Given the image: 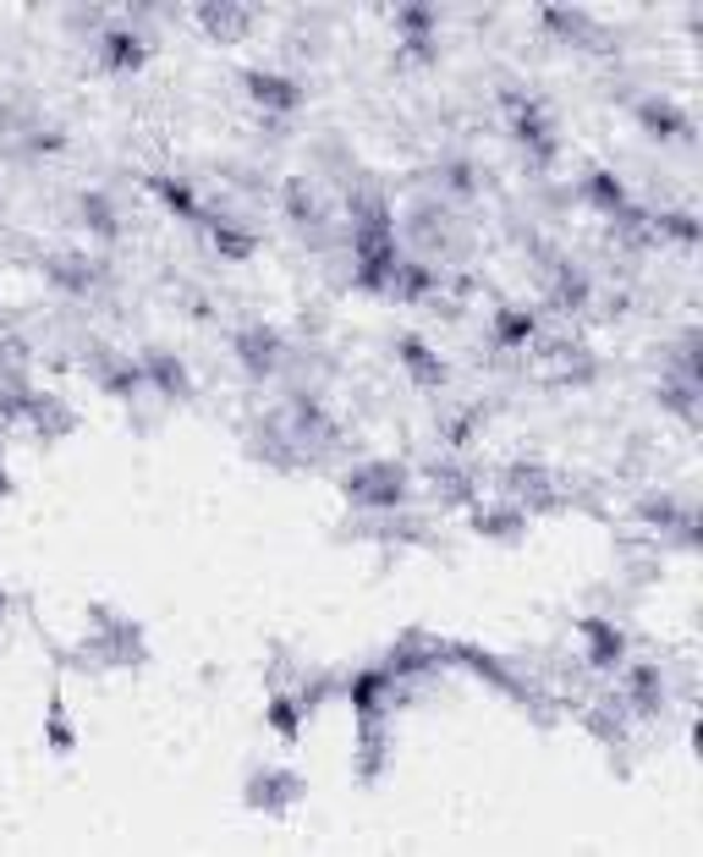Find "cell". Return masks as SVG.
I'll use <instances>...</instances> for the list:
<instances>
[{"label": "cell", "mask_w": 703, "mask_h": 857, "mask_svg": "<svg viewBox=\"0 0 703 857\" xmlns=\"http://www.w3.org/2000/svg\"><path fill=\"white\" fill-rule=\"evenodd\" d=\"M303 776H292V769H258V776L247 781V808H264V814H286L292 803H303Z\"/></svg>", "instance_id": "obj_1"}, {"label": "cell", "mask_w": 703, "mask_h": 857, "mask_svg": "<svg viewBox=\"0 0 703 857\" xmlns=\"http://www.w3.org/2000/svg\"><path fill=\"white\" fill-rule=\"evenodd\" d=\"M401 489H407V478H401V468H391V462L363 468V473H352V478H346V495H352V500L380 506V511H391V506L401 500Z\"/></svg>", "instance_id": "obj_2"}, {"label": "cell", "mask_w": 703, "mask_h": 857, "mask_svg": "<svg viewBox=\"0 0 703 857\" xmlns=\"http://www.w3.org/2000/svg\"><path fill=\"white\" fill-rule=\"evenodd\" d=\"M237 353H242V363H247V374H270L276 369V358H281V335L276 330H242L237 335Z\"/></svg>", "instance_id": "obj_3"}, {"label": "cell", "mask_w": 703, "mask_h": 857, "mask_svg": "<svg viewBox=\"0 0 703 857\" xmlns=\"http://www.w3.org/2000/svg\"><path fill=\"white\" fill-rule=\"evenodd\" d=\"M247 77V94L258 100V105H270V111H297L303 105V89L297 82H281V77H270V72H242Z\"/></svg>", "instance_id": "obj_4"}, {"label": "cell", "mask_w": 703, "mask_h": 857, "mask_svg": "<svg viewBox=\"0 0 703 857\" xmlns=\"http://www.w3.org/2000/svg\"><path fill=\"white\" fill-rule=\"evenodd\" d=\"M583 632H588V660H593L599 670H615V665H622V654H627V638L615 632L610 622H583Z\"/></svg>", "instance_id": "obj_5"}, {"label": "cell", "mask_w": 703, "mask_h": 857, "mask_svg": "<svg viewBox=\"0 0 703 857\" xmlns=\"http://www.w3.org/2000/svg\"><path fill=\"white\" fill-rule=\"evenodd\" d=\"M143 385H159L165 396H188V369L170 353H149L143 358Z\"/></svg>", "instance_id": "obj_6"}, {"label": "cell", "mask_w": 703, "mask_h": 857, "mask_svg": "<svg viewBox=\"0 0 703 857\" xmlns=\"http://www.w3.org/2000/svg\"><path fill=\"white\" fill-rule=\"evenodd\" d=\"M478 534H489V539H522L527 534V511L522 506H500V511H478V523H473Z\"/></svg>", "instance_id": "obj_7"}, {"label": "cell", "mask_w": 703, "mask_h": 857, "mask_svg": "<svg viewBox=\"0 0 703 857\" xmlns=\"http://www.w3.org/2000/svg\"><path fill=\"white\" fill-rule=\"evenodd\" d=\"M638 116H643V127H649L654 138H687V132H692V127H687V116H681V111H670L665 100H649Z\"/></svg>", "instance_id": "obj_8"}, {"label": "cell", "mask_w": 703, "mask_h": 857, "mask_svg": "<svg viewBox=\"0 0 703 857\" xmlns=\"http://www.w3.org/2000/svg\"><path fill=\"white\" fill-rule=\"evenodd\" d=\"M401 358H407V369H412L423 385H439V380H446L439 358H429V353H423V341H418V335H401Z\"/></svg>", "instance_id": "obj_9"}, {"label": "cell", "mask_w": 703, "mask_h": 857, "mask_svg": "<svg viewBox=\"0 0 703 857\" xmlns=\"http://www.w3.org/2000/svg\"><path fill=\"white\" fill-rule=\"evenodd\" d=\"M534 335V314H522V308H506L495 319V347H522V341Z\"/></svg>", "instance_id": "obj_10"}, {"label": "cell", "mask_w": 703, "mask_h": 857, "mask_svg": "<svg viewBox=\"0 0 703 857\" xmlns=\"http://www.w3.org/2000/svg\"><path fill=\"white\" fill-rule=\"evenodd\" d=\"M154 193L176 209V215H188V220H204V209H199V199H193V188L188 182H170V177H154Z\"/></svg>", "instance_id": "obj_11"}, {"label": "cell", "mask_w": 703, "mask_h": 857, "mask_svg": "<svg viewBox=\"0 0 703 857\" xmlns=\"http://www.w3.org/2000/svg\"><path fill=\"white\" fill-rule=\"evenodd\" d=\"M105 44H111V66H116V72L143 66V44H138L127 28H105Z\"/></svg>", "instance_id": "obj_12"}, {"label": "cell", "mask_w": 703, "mask_h": 857, "mask_svg": "<svg viewBox=\"0 0 703 857\" xmlns=\"http://www.w3.org/2000/svg\"><path fill=\"white\" fill-rule=\"evenodd\" d=\"M82 220L94 226V231H105V236H116V231H122V220L111 215V199H100V193H94V199H82Z\"/></svg>", "instance_id": "obj_13"}, {"label": "cell", "mask_w": 703, "mask_h": 857, "mask_svg": "<svg viewBox=\"0 0 703 857\" xmlns=\"http://www.w3.org/2000/svg\"><path fill=\"white\" fill-rule=\"evenodd\" d=\"M0 495H12V484H7V473H0Z\"/></svg>", "instance_id": "obj_14"}, {"label": "cell", "mask_w": 703, "mask_h": 857, "mask_svg": "<svg viewBox=\"0 0 703 857\" xmlns=\"http://www.w3.org/2000/svg\"><path fill=\"white\" fill-rule=\"evenodd\" d=\"M0 616H7V588H0Z\"/></svg>", "instance_id": "obj_15"}]
</instances>
